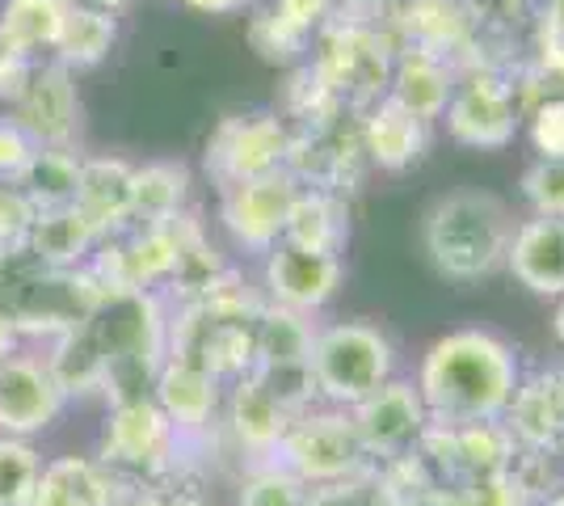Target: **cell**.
<instances>
[{
  "label": "cell",
  "mask_w": 564,
  "mask_h": 506,
  "mask_svg": "<svg viewBox=\"0 0 564 506\" xmlns=\"http://www.w3.org/2000/svg\"><path fill=\"white\" fill-rule=\"evenodd\" d=\"M518 392L514 351L489 330H455L438 337L417 372V397L425 413L447 418V427L497 422Z\"/></svg>",
  "instance_id": "cell-1"
},
{
  "label": "cell",
  "mask_w": 564,
  "mask_h": 506,
  "mask_svg": "<svg viewBox=\"0 0 564 506\" xmlns=\"http://www.w3.org/2000/svg\"><path fill=\"white\" fill-rule=\"evenodd\" d=\"M514 216L510 207L489 191H451L430 203L422 224L425 254L438 274L455 283H471L506 266L514 241Z\"/></svg>",
  "instance_id": "cell-2"
},
{
  "label": "cell",
  "mask_w": 564,
  "mask_h": 506,
  "mask_svg": "<svg viewBox=\"0 0 564 506\" xmlns=\"http://www.w3.org/2000/svg\"><path fill=\"white\" fill-rule=\"evenodd\" d=\"M392 342L367 321H337L312 337V385L337 406H358L392 380Z\"/></svg>",
  "instance_id": "cell-3"
},
{
  "label": "cell",
  "mask_w": 564,
  "mask_h": 506,
  "mask_svg": "<svg viewBox=\"0 0 564 506\" xmlns=\"http://www.w3.org/2000/svg\"><path fill=\"white\" fill-rule=\"evenodd\" d=\"M286 157H291V136L279 115H265V110L228 115L207 140V173L219 182V191L279 173L286 169Z\"/></svg>",
  "instance_id": "cell-4"
},
{
  "label": "cell",
  "mask_w": 564,
  "mask_h": 506,
  "mask_svg": "<svg viewBox=\"0 0 564 506\" xmlns=\"http://www.w3.org/2000/svg\"><path fill=\"white\" fill-rule=\"evenodd\" d=\"M279 464L291 469L300 482H346L354 469L367 460L350 418L341 413H307L300 422H291L279 443Z\"/></svg>",
  "instance_id": "cell-5"
},
{
  "label": "cell",
  "mask_w": 564,
  "mask_h": 506,
  "mask_svg": "<svg viewBox=\"0 0 564 506\" xmlns=\"http://www.w3.org/2000/svg\"><path fill=\"white\" fill-rule=\"evenodd\" d=\"M300 191L304 186L295 182L291 169L265 173L253 182H236L219 194V219L236 245H245L253 254H270L286 233V216H291V203Z\"/></svg>",
  "instance_id": "cell-6"
},
{
  "label": "cell",
  "mask_w": 564,
  "mask_h": 506,
  "mask_svg": "<svg viewBox=\"0 0 564 506\" xmlns=\"http://www.w3.org/2000/svg\"><path fill=\"white\" fill-rule=\"evenodd\" d=\"M447 131L455 144L468 148H506L518 136L514 89L494 73H471L464 85H455L447 101Z\"/></svg>",
  "instance_id": "cell-7"
},
{
  "label": "cell",
  "mask_w": 564,
  "mask_h": 506,
  "mask_svg": "<svg viewBox=\"0 0 564 506\" xmlns=\"http://www.w3.org/2000/svg\"><path fill=\"white\" fill-rule=\"evenodd\" d=\"M13 122L34 148H72L80 127V97H76L72 68L34 64L22 97L13 101Z\"/></svg>",
  "instance_id": "cell-8"
},
{
  "label": "cell",
  "mask_w": 564,
  "mask_h": 506,
  "mask_svg": "<svg viewBox=\"0 0 564 506\" xmlns=\"http://www.w3.org/2000/svg\"><path fill=\"white\" fill-rule=\"evenodd\" d=\"M425 406L413 385L388 380L367 401L350 406V427L367 456H404L425 434Z\"/></svg>",
  "instance_id": "cell-9"
},
{
  "label": "cell",
  "mask_w": 564,
  "mask_h": 506,
  "mask_svg": "<svg viewBox=\"0 0 564 506\" xmlns=\"http://www.w3.org/2000/svg\"><path fill=\"white\" fill-rule=\"evenodd\" d=\"M341 283V258L304 249V245L279 241L265 254V288L274 295L279 309L291 313H316L321 304H329L333 291Z\"/></svg>",
  "instance_id": "cell-10"
},
{
  "label": "cell",
  "mask_w": 564,
  "mask_h": 506,
  "mask_svg": "<svg viewBox=\"0 0 564 506\" xmlns=\"http://www.w3.org/2000/svg\"><path fill=\"white\" fill-rule=\"evenodd\" d=\"M64 410V388L55 385L47 363L9 355L0 363V431L9 439L47 431Z\"/></svg>",
  "instance_id": "cell-11"
},
{
  "label": "cell",
  "mask_w": 564,
  "mask_h": 506,
  "mask_svg": "<svg viewBox=\"0 0 564 506\" xmlns=\"http://www.w3.org/2000/svg\"><path fill=\"white\" fill-rule=\"evenodd\" d=\"M451 94H455V73H451V64L443 55L404 47L392 60V76H388V94L383 97H392L397 106H404L413 119H443Z\"/></svg>",
  "instance_id": "cell-12"
},
{
  "label": "cell",
  "mask_w": 564,
  "mask_h": 506,
  "mask_svg": "<svg viewBox=\"0 0 564 506\" xmlns=\"http://www.w3.org/2000/svg\"><path fill=\"white\" fill-rule=\"evenodd\" d=\"M506 266L535 295H564V219H522L514 228Z\"/></svg>",
  "instance_id": "cell-13"
},
{
  "label": "cell",
  "mask_w": 564,
  "mask_h": 506,
  "mask_svg": "<svg viewBox=\"0 0 564 506\" xmlns=\"http://www.w3.org/2000/svg\"><path fill=\"white\" fill-rule=\"evenodd\" d=\"M425 144H430V122L413 119L392 97H379L376 106H371V115L362 119V148L388 173L417 165Z\"/></svg>",
  "instance_id": "cell-14"
},
{
  "label": "cell",
  "mask_w": 564,
  "mask_h": 506,
  "mask_svg": "<svg viewBox=\"0 0 564 506\" xmlns=\"http://www.w3.org/2000/svg\"><path fill=\"white\" fill-rule=\"evenodd\" d=\"M169 422L156 401L135 397V401H118L110 413V427H106V464H152L156 456H165L169 448Z\"/></svg>",
  "instance_id": "cell-15"
},
{
  "label": "cell",
  "mask_w": 564,
  "mask_h": 506,
  "mask_svg": "<svg viewBox=\"0 0 564 506\" xmlns=\"http://www.w3.org/2000/svg\"><path fill=\"white\" fill-rule=\"evenodd\" d=\"M131 177H135V169L127 165V161H115V157L80 161L72 207L106 237L122 219H131Z\"/></svg>",
  "instance_id": "cell-16"
},
{
  "label": "cell",
  "mask_w": 564,
  "mask_h": 506,
  "mask_svg": "<svg viewBox=\"0 0 564 506\" xmlns=\"http://www.w3.org/2000/svg\"><path fill=\"white\" fill-rule=\"evenodd\" d=\"M156 406L173 427H203L215 413V372L207 363L173 355L156 367Z\"/></svg>",
  "instance_id": "cell-17"
},
{
  "label": "cell",
  "mask_w": 564,
  "mask_h": 506,
  "mask_svg": "<svg viewBox=\"0 0 564 506\" xmlns=\"http://www.w3.org/2000/svg\"><path fill=\"white\" fill-rule=\"evenodd\" d=\"M282 241L304 245V249H321V254H337L350 241V207L337 191H321V186H304L291 203L286 216V233Z\"/></svg>",
  "instance_id": "cell-18"
},
{
  "label": "cell",
  "mask_w": 564,
  "mask_h": 506,
  "mask_svg": "<svg viewBox=\"0 0 564 506\" xmlns=\"http://www.w3.org/2000/svg\"><path fill=\"white\" fill-rule=\"evenodd\" d=\"M115 503V482L94 460L64 456L39 473L25 506H110Z\"/></svg>",
  "instance_id": "cell-19"
},
{
  "label": "cell",
  "mask_w": 564,
  "mask_h": 506,
  "mask_svg": "<svg viewBox=\"0 0 564 506\" xmlns=\"http://www.w3.org/2000/svg\"><path fill=\"white\" fill-rule=\"evenodd\" d=\"M97 241H101V233L76 207H55V212H39L34 216L25 249L47 270H72Z\"/></svg>",
  "instance_id": "cell-20"
},
{
  "label": "cell",
  "mask_w": 564,
  "mask_h": 506,
  "mask_svg": "<svg viewBox=\"0 0 564 506\" xmlns=\"http://www.w3.org/2000/svg\"><path fill=\"white\" fill-rule=\"evenodd\" d=\"M68 4L72 0H4L0 4V51L34 60L43 47H55Z\"/></svg>",
  "instance_id": "cell-21"
},
{
  "label": "cell",
  "mask_w": 564,
  "mask_h": 506,
  "mask_svg": "<svg viewBox=\"0 0 564 506\" xmlns=\"http://www.w3.org/2000/svg\"><path fill=\"white\" fill-rule=\"evenodd\" d=\"M400 25L409 34V47L434 51L447 60V51L468 43L471 9L464 0H409L400 9Z\"/></svg>",
  "instance_id": "cell-22"
},
{
  "label": "cell",
  "mask_w": 564,
  "mask_h": 506,
  "mask_svg": "<svg viewBox=\"0 0 564 506\" xmlns=\"http://www.w3.org/2000/svg\"><path fill=\"white\" fill-rule=\"evenodd\" d=\"M76 177H80V157L72 148H34L30 161L18 169L13 186L34 203V212H55L72 207Z\"/></svg>",
  "instance_id": "cell-23"
},
{
  "label": "cell",
  "mask_w": 564,
  "mask_h": 506,
  "mask_svg": "<svg viewBox=\"0 0 564 506\" xmlns=\"http://www.w3.org/2000/svg\"><path fill=\"white\" fill-rule=\"evenodd\" d=\"M312 325L304 313L291 309H265L258 313V330H253V355H258V372H291V367H307L312 359Z\"/></svg>",
  "instance_id": "cell-24"
},
{
  "label": "cell",
  "mask_w": 564,
  "mask_h": 506,
  "mask_svg": "<svg viewBox=\"0 0 564 506\" xmlns=\"http://www.w3.org/2000/svg\"><path fill=\"white\" fill-rule=\"evenodd\" d=\"M122 249V270H127V288L143 291L161 283L169 274H177V254H182V219L173 224H143Z\"/></svg>",
  "instance_id": "cell-25"
},
{
  "label": "cell",
  "mask_w": 564,
  "mask_h": 506,
  "mask_svg": "<svg viewBox=\"0 0 564 506\" xmlns=\"http://www.w3.org/2000/svg\"><path fill=\"white\" fill-rule=\"evenodd\" d=\"M286 427L291 422H286L279 397L261 385L258 376H245L232 392V431L240 434V443L253 452H279Z\"/></svg>",
  "instance_id": "cell-26"
},
{
  "label": "cell",
  "mask_w": 564,
  "mask_h": 506,
  "mask_svg": "<svg viewBox=\"0 0 564 506\" xmlns=\"http://www.w3.org/2000/svg\"><path fill=\"white\" fill-rule=\"evenodd\" d=\"M118 39L115 13H97L85 4H68L64 25H59V39H55V64L64 68H94L101 64Z\"/></svg>",
  "instance_id": "cell-27"
},
{
  "label": "cell",
  "mask_w": 564,
  "mask_h": 506,
  "mask_svg": "<svg viewBox=\"0 0 564 506\" xmlns=\"http://www.w3.org/2000/svg\"><path fill=\"white\" fill-rule=\"evenodd\" d=\"M186 191V165L156 161V165L135 169V177H131V219H140V224H173V219H182Z\"/></svg>",
  "instance_id": "cell-28"
},
{
  "label": "cell",
  "mask_w": 564,
  "mask_h": 506,
  "mask_svg": "<svg viewBox=\"0 0 564 506\" xmlns=\"http://www.w3.org/2000/svg\"><path fill=\"white\" fill-rule=\"evenodd\" d=\"M43 464L22 439H0V506H25Z\"/></svg>",
  "instance_id": "cell-29"
},
{
  "label": "cell",
  "mask_w": 564,
  "mask_h": 506,
  "mask_svg": "<svg viewBox=\"0 0 564 506\" xmlns=\"http://www.w3.org/2000/svg\"><path fill=\"white\" fill-rule=\"evenodd\" d=\"M240 506H304V482L282 464H265L240 485Z\"/></svg>",
  "instance_id": "cell-30"
},
{
  "label": "cell",
  "mask_w": 564,
  "mask_h": 506,
  "mask_svg": "<svg viewBox=\"0 0 564 506\" xmlns=\"http://www.w3.org/2000/svg\"><path fill=\"white\" fill-rule=\"evenodd\" d=\"M522 198L540 219H564V161H531L522 173Z\"/></svg>",
  "instance_id": "cell-31"
},
{
  "label": "cell",
  "mask_w": 564,
  "mask_h": 506,
  "mask_svg": "<svg viewBox=\"0 0 564 506\" xmlns=\"http://www.w3.org/2000/svg\"><path fill=\"white\" fill-rule=\"evenodd\" d=\"M249 39H253V51H258L265 64H291V60H300V51L307 47V34H300L295 25L282 22L274 9L253 18Z\"/></svg>",
  "instance_id": "cell-32"
},
{
  "label": "cell",
  "mask_w": 564,
  "mask_h": 506,
  "mask_svg": "<svg viewBox=\"0 0 564 506\" xmlns=\"http://www.w3.org/2000/svg\"><path fill=\"white\" fill-rule=\"evenodd\" d=\"M531 144L540 161H564V97H547L531 115Z\"/></svg>",
  "instance_id": "cell-33"
},
{
  "label": "cell",
  "mask_w": 564,
  "mask_h": 506,
  "mask_svg": "<svg viewBox=\"0 0 564 506\" xmlns=\"http://www.w3.org/2000/svg\"><path fill=\"white\" fill-rule=\"evenodd\" d=\"M459 506H527V489L518 485V477L506 469V473H494V477H476L468 482V489L455 494Z\"/></svg>",
  "instance_id": "cell-34"
},
{
  "label": "cell",
  "mask_w": 564,
  "mask_h": 506,
  "mask_svg": "<svg viewBox=\"0 0 564 506\" xmlns=\"http://www.w3.org/2000/svg\"><path fill=\"white\" fill-rule=\"evenodd\" d=\"M34 216V203L13 182H0V245H25Z\"/></svg>",
  "instance_id": "cell-35"
},
{
  "label": "cell",
  "mask_w": 564,
  "mask_h": 506,
  "mask_svg": "<svg viewBox=\"0 0 564 506\" xmlns=\"http://www.w3.org/2000/svg\"><path fill=\"white\" fill-rule=\"evenodd\" d=\"M274 13H279L286 25H295L300 34H321L329 25L333 0H274Z\"/></svg>",
  "instance_id": "cell-36"
},
{
  "label": "cell",
  "mask_w": 564,
  "mask_h": 506,
  "mask_svg": "<svg viewBox=\"0 0 564 506\" xmlns=\"http://www.w3.org/2000/svg\"><path fill=\"white\" fill-rule=\"evenodd\" d=\"M34 144L25 140V131L13 119H0V182H13L18 169L30 161Z\"/></svg>",
  "instance_id": "cell-37"
},
{
  "label": "cell",
  "mask_w": 564,
  "mask_h": 506,
  "mask_svg": "<svg viewBox=\"0 0 564 506\" xmlns=\"http://www.w3.org/2000/svg\"><path fill=\"white\" fill-rule=\"evenodd\" d=\"M543 60L552 73L564 76V0H547L543 13Z\"/></svg>",
  "instance_id": "cell-38"
},
{
  "label": "cell",
  "mask_w": 564,
  "mask_h": 506,
  "mask_svg": "<svg viewBox=\"0 0 564 506\" xmlns=\"http://www.w3.org/2000/svg\"><path fill=\"white\" fill-rule=\"evenodd\" d=\"M34 73V60H22V55H4L0 51V97H9V101H18L25 89V80Z\"/></svg>",
  "instance_id": "cell-39"
},
{
  "label": "cell",
  "mask_w": 564,
  "mask_h": 506,
  "mask_svg": "<svg viewBox=\"0 0 564 506\" xmlns=\"http://www.w3.org/2000/svg\"><path fill=\"white\" fill-rule=\"evenodd\" d=\"M304 506H371L367 503V494L350 482H333V485H321L312 498H304Z\"/></svg>",
  "instance_id": "cell-40"
},
{
  "label": "cell",
  "mask_w": 564,
  "mask_h": 506,
  "mask_svg": "<svg viewBox=\"0 0 564 506\" xmlns=\"http://www.w3.org/2000/svg\"><path fill=\"white\" fill-rule=\"evenodd\" d=\"M400 0H333V9H341L346 13V22L354 25H367L376 22L379 13H392Z\"/></svg>",
  "instance_id": "cell-41"
},
{
  "label": "cell",
  "mask_w": 564,
  "mask_h": 506,
  "mask_svg": "<svg viewBox=\"0 0 564 506\" xmlns=\"http://www.w3.org/2000/svg\"><path fill=\"white\" fill-rule=\"evenodd\" d=\"M379 506H459V498L443 489H404V494H388Z\"/></svg>",
  "instance_id": "cell-42"
},
{
  "label": "cell",
  "mask_w": 564,
  "mask_h": 506,
  "mask_svg": "<svg viewBox=\"0 0 564 506\" xmlns=\"http://www.w3.org/2000/svg\"><path fill=\"white\" fill-rule=\"evenodd\" d=\"M194 13H212V18H228V13H240L249 0H182Z\"/></svg>",
  "instance_id": "cell-43"
},
{
  "label": "cell",
  "mask_w": 564,
  "mask_h": 506,
  "mask_svg": "<svg viewBox=\"0 0 564 506\" xmlns=\"http://www.w3.org/2000/svg\"><path fill=\"white\" fill-rule=\"evenodd\" d=\"M547 392H552V410H556V431H561L564 443V372H547Z\"/></svg>",
  "instance_id": "cell-44"
},
{
  "label": "cell",
  "mask_w": 564,
  "mask_h": 506,
  "mask_svg": "<svg viewBox=\"0 0 564 506\" xmlns=\"http://www.w3.org/2000/svg\"><path fill=\"white\" fill-rule=\"evenodd\" d=\"M13 346H18V321H13V313L0 309V363L13 355Z\"/></svg>",
  "instance_id": "cell-45"
},
{
  "label": "cell",
  "mask_w": 564,
  "mask_h": 506,
  "mask_svg": "<svg viewBox=\"0 0 564 506\" xmlns=\"http://www.w3.org/2000/svg\"><path fill=\"white\" fill-rule=\"evenodd\" d=\"M72 4H85V9H97V13H118L127 0H72Z\"/></svg>",
  "instance_id": "cell-46"
},
{
  "label": "cell",
  "mask_w": 564,
  "mask_h": 506,
  "mask_svg": "<svg viewBox=\"0 0 564 506\" xmlns=\"http://www.w3.org/2000/svg\"><path fill=\"white\" fill-rule=\"evenodd\" d=\"M552 334H556V342L564 346V295H561V309H556V316H552Z\"/></svg>",
  "instance_id": "cell-47"
},
{
  "label": "cell",
  "mask_w": 564,
  "mask_h": 506,
  "mask_svg": "<svg viewBox=\"0 0 564 506\" xmlns=\"http://www.w3.org/2000/svg\"><path fill=\"white\" fill-rule=\"evenodd\" d=\"M547 506H564V489L556 494V498H547Z\"/></svg>",
  "instance_id": "cell-48"
},
{
  "label": "cell",
  "mask_w": 564,
  "mask_h": 506,
  "mask_svg": "<svg viewBox=\"0 0 564 506\" xmlns=\"http://www.w3.org/2000/svg\"><path fill=\"white\" fill-rule=\"evenodd\" d=\"M0 4H4V0H0Z\"/></svg>",
  "instance_id": "cell-49"
}]
</instances>
